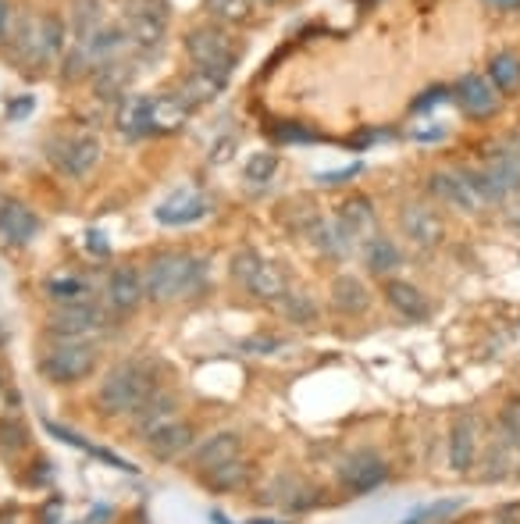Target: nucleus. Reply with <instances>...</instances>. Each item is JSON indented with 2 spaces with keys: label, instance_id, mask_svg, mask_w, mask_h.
I'll return each mask as SVG.
<instances>
[{
  "label": "nucleus",
  "instance_id": "nucleus-1",
  "mask_svg": "<svg viewBox=\"0 0 520 524\" xmlns=\"http://www.w3.org/2000/svg\"><path fill=\"white\" fill-rule=\"evenodd\" d=\"M68 43H72L68 18H61L57 11H43V15L18 18L8 50L25 75H43V68H50L54 61L65 58Z\"/></svg>",
  "mask_w": 520,
  "mask_h": 524
},
{
  "label": "nucleus",
  "instance_id": "nucleus-2",
  "mask_svg": "<svg viewBox=\"0 0 520 524\" xmlns=\"http://www.w3.org/2000/svg\"><path fill=\"white\" fill-rule=\"evenodd\" d=\"M207 279H211V261L207 257L186 254V250H168V254H157L147 264L143 286H147V300L171 303L200 296L207 289Z\"/></svg>",
  "mask_w": 520,
  "mask_h": 524
},
{
  "label": "nucleus",
  "instance_id": "nucleus-3",
  "mask_svg": "<svg viewBox=\"0 0 520 524\" xmlns=\"http://www.w3.org/2000/svg\"><path fill=\"white\" fill-rule=\"evenodd\" d=\"M157 393V378L150 364L143 361H122L107 371V378L97 389V407L107 418H132L150 396Z\"/></svg>",
  "mask_w": 520,
  "mask_h": 524
},
{
  "label": "nucleus",
  "instance_id": "nucleus-4",
  "mask_svg": "<svg viewBox=\"0 0 520 524\" xmlns=\"http://www.w3.org/2000/svg\"><path fill=\"white\" fill-rule=\"evenodd\" d=\"M182 43H186V54L196 72L211 75V79L218 82H228L236 75L239 50L232 47L225 29H218V25H196V29H189Z\"/></svg>",
  "mask_w": 520,
  "mask_h": 524
},
{
  "label": "nucleus",
  "instance_id": "nucleus-5",
  "mask_svg": "<svg viewBox=\"0 0 520 524\" xmlns=\"http://www.w3.org/2000/svg\"><path fill=\"white\" fill-rule=\"evenodd\" d=\"M100 364V350L93 339H57L40 357V375L54 385H75L90 378Z\"/></svg>",
  "mask_w": 520,
  "mask_h": 524
},
{
  "label": "nucleus",
  "instance_id": "nucleus-6",
  "mask_svg": "<svg viewBox=\"0 0 520 524\" xmlns=\"http://www.w3.org/2000/svg\"><path fill=\"white\" fill-rule=\"evenodd\" d=\"M168 22H171V8L168 0H129L125 4V33L136 54H161L164 36H168Z\"/></svg>",
  "mask_w": 520,
  "mask_h": 524
},
{
  "label": "nucleus",
  "instance_id": "nucleus-7",
  "mask_svg": "<svg viewBox=\"0 0 520 524\" xmlns=\"http://www.w3.org/2000/svg\"><path fill=\"white\" fill-rule=\"evenodd\" d=\"M228 271H232V279H236L253 300L278 303V296L289 289V279H285L282 271H278L271 261H264V257H260L257 250H250V246H243L239 254H232Z\"/></svg>",
  "mask_w": 520,
  "mask_h": 524
},
{
  "label": "nucleus",
  "instance_id": "nucleus-8",
  "mask_svg": "<svg viewBox=\"0 0 520 524\" xmlns=\"http://www.w3.org/2000/svg\"><path fill=\"white\" fill-rule=\"evenodd\" d=\"M47 157L54 161L57 172H65L68 179H86L104 157V143L93 132H72V136H54L47 143Z\"/></svg>",
  "mask_w": 520,
  "mask_h": 524
},
{
  "label": "nucleus",
  "instance_id": "nucleus-9",
  "mask_svg": "<svg viewBox=\"0 0 520 524\" xmlns=\"http://www.w3.org/2000/svg\"><path fill=\"white\" fill-rule=\"evenodd\" d=\"M385 482H389V464H385V457L378 450L360 446V450L346 453V457L339 460V485L350 492V496H371V492L382 489Z\"/></svg>",
  "mask_w": 520,
  "mask_h": 524
},
{
  "label": "nucleus",
  "instance_id": "nucleus-10",
  "mask_svg": "<svg viewBox=\"0 0 520 524\" xmlns=\"http://www.w3.org/2000/svg\"><path fill=\"white\" fill-rule=\"evenodd\" d=\"M107 328V311L100 303H68V307H57L47 321V332L54 339H93Z\"/></svg>",
  "mask_w": 520,
  "mask_h": 524
},
{
  "label": "nucleus",
  "instance_id": "nucleus-11",
  "mask_svg": "<svg viewBox=\"0 0 520 524\" xmlns=\"http://www.w3.org/2000/svg\"><path fill=\"white\" fill-rule=\"evenodd\" d=\"M453 100L460 104V111H464L467 118H492L499 111L503 93L492 86L488 75L467 72V75H460V82L453 86Z\"/></svg>",
  "mask_w": 520,
  "mask_h": 524
},
{
  "label": "nucleus",
  "instance_id": "nucleus-12",
  "mask_svg": "<svg viewBox=\"0 0 520 524\" xmlns=\"http://www.w3.org/2000/svg\"><path fill=\"white\" fill-rule=\"evenodd\" d=\"M481 168L496 179V186L503 189L506 197L520 193V132H510V136H503L499 143H492V150H488Z\"/></svg>",
  "mask_w": 520,
  "mask_h": 524
},
{
  "label": "nucleus",
  "instance_id": "nucleus-13",
  "mask_svg": "<svg viewBox=\"0 0 520 524\" xmlns=\"http://www.w3.org/2000/svg\"><path fill=\"white\" fill-rule=\"evenodd\" d=\"M214 207H211V197L204 193H196V189H175L164 204L154 207V218L168 229H182V225H193L200 218H207Z\"/></svg>",
  "mask_w": 520,
  "mask_h": 524
},
{
  "label": "nucleus",
  "instance_id": "nucleus-14",
  "mask_svg": "<svg viewBox=\"0 0 520 524\" xmlns=\"http://www.w3.org/2000/svg\"><path fill=\"white\" fill-rule=\"evenodd\" d=\"M399 225H403V236L417 246H439L446 239V222L431 204H403Z\"/></svg>",
  "mask_w": 520,
  "mask_h": 524
},
{
  "label": "nucleus",
  "instance_id": "nucleus-15",
  "mask_svg": "<svg viewBox=\"0 0 520 524\" xmlns=\"http://www.w3.org/2000/svg\"><path fill=\"white\" fill-rule=\"evenodd\" d=\"M428 193H431V200H439V204H446V207H456V211H464V214L481 211V200L474 197V189L467 186L460 168H456V172H431Z\"/></svg>",
  "mask_w": 520,
  "mask_h": 524
},
{
  "label": "nucleus",
  "instance_id": "nucleus-16",
  "mask_svg": "<svg viewBox=\"0 0 520 524\" xmlns=\"http://www.w3.org/2000/svg\"><path fill=\"white\" fill-rule=\"evenodd\" d=\"M193 439H196V432L186 418H171V421H164V425H157L154 432L143 435V446H147L157 460H175L193 446Z\"/></svg>",
  "mask_w": 520,
  "mask_h": 524
},
{
  "label": "nucleus",
  "instance_id": "nucleus-17",
  "mask_svg": "<svg viewBox=\"0 0 520 524\" xmlns=\"http://www.w3.org/2000/svg\"><path fill=\"white\" fill-rule=\"evenodd\" d=\"M107 303H111L114 314H129L136 311L139 303L147 300V286H143V275H139L132 264H122L107 275Z\"/></svg>",
  "mask_w": 520,
  "mask_h": 524
},
{
  "label": "nucleus",
  "instance_id": "nucleus-18",
  "mask_svg": "<svg viewBox=\"0 0 520 524\" xmlns=\"http://www.w3.org/2000/svg\"><path fill=\"white\" fill-rule=\"evenodd\" d=\"M40 236V218L33 207H25L22 200H4L0 204V239L11 246H29Z\"/></svg>",
  "mask_w": 520,
  "mask_h": 524
},
{
  "label": "nucleus",
  "instance_id": "nucleus-19",
  "mask_svg": "<svg viewBox=\"0 0 520 524\" xmlns=\"http://www.w3.org/2000/svg\"><path fill=\"white\" fill-rule=\"evenodd\" d=\"M307 232H310V243L317 246V250H321V254H328V257H350L353 250H357L360 246V239L353 236L350 229H346V225L339 222V218H321V214H317L314 222L307 225Z\"/></svg>",
  "mask_w": 520,
  "mask_h": 524
},
{
  "label": "nucleus",
  "instance_id": "nucleus-20",
  "mask_svg": "<svg viewBox=\"0 0 520 524\" xmlns=\"http://www.w3.org/2000/svg\"><path fill=\"white\" fill-rule=\"evenodd\" d=\"M268 503H278L289 514H303V510H314L321 503V492L314 489L310 482H303L300 475H278L275 482L268 485Z\"/></svg>",
  "mask_w": 520,
  "mask_h": 524
},
{
  "label": "nucleus",
  "instance_id": "nucleus-21",
  "mask_svg": "<svg viewBox=\"0 0 520 524\" xmlns=\"http://www.w3.org/2000/svg\"><path fill=\"white\" fill-rule=\"evenodd\" d=\"M132 79H136V61L132 58H114L93 68V90L100 100H125Z\"/></svg>",
  "mask_w": 520,
  "mask_h": 524
},
{
  "label": "nucleus",
  "instance_id": "nucleus-22",
  "mask_svg": "<svg viewBox=\"0 0 520 524\" xmlns=\"http://www.w3.org/2000/svg\"><path fill=\"white\" fill-rule=\"evenodd\" d=\"M478 432H481V421L474 414H464L456 421L453 432H449V467L467 475L478 460Z\"/></svg>",
  "mask_w": 520,
  "mask_h": 524
},
{
  "label": "nucleus",
  "instance_id": "nucleus-23",
  "mask_svg": "<svg viewBox=\"0 0 520 524\" xmlns=\"http://www.w3.org/2000/svg\"><path fill=\"white\" fill-rule=\"evenodd\" d=\"M75 50H82V54H86V61H90V68H97V65H104V61L129 58L132 43H129V33H125V25L107 22L104 29H100V33L93 36L90 43H86V47H75Z\"/></svg>",
  "mask_w": 520,
  "mask_h": 524
},
{
  "label": "nucleus",
  "instance_id": "nucleus-24",
  "mask_svg": "<svg viewBox=\"0 0 520 524\" xmlns=\"http://www.w3.org/2000/svg\"><path fill=\"white\" fill-rule=\"evenodd\" d=\"M385 300H389V307L403 321H424L431 314V300L414 286V282L389 279L385 282Z\"/></svg>",
  "mask_w": 520,
  "mask_h": 524
},
{
  "label": "nucleus",
  "instance_id": "nucleus-25",
  "mask_svg": "<svg viewBox=\"0 0 520 524\" xmlns=\"http://www.w3.org/2000/svg\"><path fill=\"white\" fill-rule=\"evenodd\" d=\"M104 25H107V18H104V4H100V0H75L72 15H68V33H72V43H68V47H86Z\"/></svg>",
  "mask_w": 520,
  "mask_h": 524
},
{
  "label": "nucleus",
  "instance_id": "nucleus-26",
  "mask_svg": "<svg viewBox=\"0 0 520 524\" xmlns=\"http://www.w3.org/2000/svg\"><path fill=\"white\" fill-rule=\"evenodd\" d=\"M243 457V439L239 432H214L211 439H204V446L193 453V464H196V475L200 471H211L218 464H228V460Z\"/></svg>",
  "mask_w": 520,
  "mask_h": 524
},
{
  "label": "nucleus",
  "instance_id": "nucleus-27",
  "mask_svg": "<svg viewBox=\"0 0 520 524\" xmlns=\"http://www.w3.org/2000/svg\"><path fill=\"white\" fill-rule=\"evenodd\" d=\"M335 218H339L346 229L353 232V236L360 239V243H367V239L378 236V214H374V204L367 197H346L339 204V211H335Z\"/></svg>",
  "mask_w": 520,
  "mask_h": 524
},
{
  "label": "nucleus",
  "instance_id": "nucleus-28",
  "mask_svg": "<svg viewBox=\"0 0 520 524\" xmlns=\"http://www.w3.org/2000/svg\"><path fill=\"white\" fill-rule=\"evenodd\" d=\"M332 307L346 318H357L371 307V293H367L364 279L357 275H335L332 279Z\"/></svg>",
  "mask_w": 520,
  "mask_h": 524
},
{
  "label": "nucleus",
  "instance_id": "nucleus-29",
  "mask_svg": "<svg viewBox=\"0 0 520 524\" xmlns=\"http://www.w3.org/2000/svg\"><path fill=\"white\" fill-rule=\"evenodd\" d=\"M193 115L179 100V93H154V107H150V132L164 136V132H179L186 118Z\"/></svg>",
  "mask_w": 520,
  "mask_h": 524
},
{
  "label": "nucleus",
  "instance_id": "nucleus-30",
  "mask_svg": "<svg viewBox=\"0 0 520 524\" xmlns=\"http://www.w3.org/2000/svg\"><path fill=\"white\" fill-rule=\"evenodd\" d=\"M171 418H179V400L171 393H164V389H157V393L132 414V425H136V435L143 439V435L154 432L157 425H164V421Z\"/></svg>",
  "mask_w": 520,
  "mask_h": 524
},
{
  "label": "nucleus",
  "instance_id": "nucleus-31",
  "mask_svg": "<svg viewBox=\"0 0 520 524\" xmlns=\"http://www.w3.org/2000/svg\"><path fill=\"white\" fill-rule=\"evenodd\" d=\"M364 264L374 279H385V275H392L396 268H403V250H399L389 236H374L364 243Z\"/></svg>",
  "mask_w": 520,
  "mask_h": 524
},
{
  "label": "nucleus",
  "instance_id": "nucleus-32",
  "mask_svg": "<svg viewBox=\"0 0 520 524\" xmlns=\"http://www.w3.org/2000/svg\"><path fill=\"white\" fill-rule=\"evenodd\" d=\"M150 107H154V93H139V97H125L118 104V129L125 136H154L150 132Z\"/></svg>",
  "mask_w": 520,
  "mask_h": 524
},
{
  "label": "nucleus",
  "instance_id": "nucleus-33",
  "mask_svg": "<svg viewBox=\"0 0 520 524\" xmlns=\"http://www.w3.org/2000/svg\"><path fill=\"white\" fill-rule=\"evenodd\" d=\"M200 482L214 492H239L250 485V464L243 457L228 460V464H218L211 471H200Z\"/></svg>",
  "mask_w": 520,
  "mask_h": 524
},
{
  "label": "nucleus",
  "instance_id": "nucleus-34",
  "mask_svg": "<svg viewBox=\"0 0 520 524\" xmlns=\"http://www.w3.org/2000/svg\"><path fill=\"white\" fill-rule=\"evenodd\" d=\"M43 293H47V300L57 303V307L93 300V286L86 279H79V275H50V279L43 282Z\"/></svg>",
  "mask_w": 520,
  "mask_h": 524
},
{
  "label": "nucleus",
  "instance_id": "nucleus-35",
  "mask_svg": "<svg viewBox=\"0 0 520 524\" xmlns=\"http://www.w3.org/2000/svg\"><path fill=\"white\" fill-rule=\"evenodd\" d=\"M221 90H225V82L211 79V75L196 72V68H193V72L182 79V86L175 93H179V100L189 107V111H196V107H204V104H211V100H218Z\"/></svg>",
  "mask_w": 520,
  "mask_h": 524
},
{
  "label": "nucleus",
  "instance_id": "nucleus-36",
  "mask_svg": "<svg viewBox=\"0 0 520 524\" xmlns=\"http://www.w3.org/2000/svg\"><path fill=\"white\" fill-rule=\"evenodd\" d=\"M278 311H282V318L289 321V325H314L317 321V300L310 293H303V289H285L282 296H278Z\"/></svg>",
  "mask_w": 520,
  "mask_h": 524
},
{
  "label": "nucleus",
  "instance_id": "nucleus-37",
  "mask_svg": "<svg viewBox=\"0 0 520 524\" xmlns=\"http://www.w3.org/2000/svg\"><path fill=\"white\" fill-rule=\"evenodd\" d=\"M488 79H492V86H496L503 97L520 93V58L517 54H513V50H499L496 58L488 61Z\"/></svg>",
  "mask_w": 520,
  "mask_h": 524
},
{
  "label": "nucleus",
  "instance_id": "nucleus-38",
  "mask_svg": "<svg viewBox=\"0 0 520 524\" xmlns=\"http://www.w3.org/2000/svg\"><path fill=\"white\" fill-rule=\"evenodd\" d=\"M499 443H506L510 450H520V400H510L496 418Z\"/></svg>",
  "mask_w": 520,
  "mask_h": 524
},
{
  "label": "nucleus",
  "instance_id": "nucleus-39",
  "mask_svg": "<svg viewBox=\"0 0 520 524\" xmlns=\"http://www.w3.org/2000/svg\"><path fill=\"white\" fill-rule=\"evenodd\" d=\"M275 172H278V157L264 150V154H253L250 161H246L243 179L250 182V186H268V182L275 179Z\"/></svg>",
  "mask_w": 520,
  "mask_h": 524
},
{
  "label": "nucleus",
  "instance_id": "nucleus-40",
  "mask_svg": "<svg viewBox=\"0 0 520 524\" xmlns=\"http://www.w3.org/2000/svg\"><path fill=\"white\" fill-rule=\"evenodd\" d=\"M250 8L253 0H204V11L218 22H243V18H250Z\"/></svg>",
  "mask_w": 520,
  "mask_h": 524
},
{
  "label": "nucleus",
  "instance_id": "nucleus-41",
  "mask_svg": "<svg viewBox=\"0 0 520 524\" xmlns=\"http://www.w3.org/2000/svg\"><path fill=\"white\" fill-rule=\"evenodd\" d=\"M464 510V500H435L431 507H421L407 517L403 524H428V521H446V517L460 514Z\"/></svg>",
  "mask_w": 520,
  "mask_h": 524
},
{
  "label": "nucleus",
  "instance_id": "nucleus-42",
  "mask_svg": "<svg viewBox=\"0 0 520 524\" xmlns=\"http://www.w3.org/2000/svg\"><path fill=\"white\" fill-rule=\"evenodd\" d=\"M510 453L513 450L506 443L492 446V450L485 453V471H481V478H485V482H499V478L510 475Z\"/></svg>",
  "mask_w": 520,
  "mask_h": 524
},
{
  "label": "nucleus",
  "instance_id": "nucleus-43",
  "mask_svg": "<svg viewBox=\"0 0 520 524\" xmlns=\"http://www.w3.org/2000/svg\"><path fill=\"white\" fill-rule=\"evenodd\" d=\"M271 136H275L278 143H317L321 136H317L314 129H307L303 122H275L271 125Z\"/></svg>",
  "mask_w": 520,
  "mask_h": 524
},
{
  "label": "nucleus",
  "instance_id": "nucleus-44",
  "mask_svg": "<svg viewBox=\"0 0 520 524\" xmlns=\"http://www.w3.org/2000/svg\"><path fill=\"white\" fill-rule=\"evenodd\" d=\"M25 428L18 425V421H0V450L4 453H18L25 450Z\"/></svg>",
  "mask_w": 520,
  "mask_h": 524
},
{
  "label": "nucleus",
  "instance_id": "nucleus-45",
  "mask_svg": "<svg viewBox=\"0 0 520 524\" xmlns=\"http://www.w3.org/2000/svg\"><path fill=\"white\" fill-rule=\"evenodd\" d=\"M453 97V93L446 90V86H431V90H424L421 97L414 100V115H421V111H431V107H439V104H446V100Z\"/></svg>",
  "mask_w": 520,
  "mask_h": 524
},
{
  "label": "nucleus",
  "instance_id": "nucleus-46",
  "mask_svg": "<svg viewBox=\"0 0 520 524\" xmlns=\"http://www.w3.org/2000/svg\"><path fill=\"white\" fill-rule=\"evenodd\" d=\"M15 25H18V15H15V8H11V0H0V47H8L11 43Z\"/></svg>",
  "mask_w": 520,
  "mask_h": 524
},
{
  "label": "nucleus",
  "instance_id": "nucleus-47",
  "mask_svg": "<svg viewBox=\"0 0 520 524\" xmlns=\"http://www.w3.org/2000/svg\"><path fill=\"white\" fill-rule=\"evenodd\" d=\"M364 172V164H350V168H342V172H321V175H314L321 186H339V182H353L357 175Z\"/></svg>",
  "mask_w": 520,
  "mask_h": 524
},
{
  "label": "nucleus",
  "instance_id": "nucleus-48",
  "mask_svg": "<svg viewBox=\"0 0 520 524\" xmlns=\"http://www.w3.org/2000/svg\"><path fill=\"white\" fill-rule=\"evenodd\" d=\"M43 428H47V432L54 435L57 443H68V446H75V450H90V443H86V439H79V435L68 432V428L54 425V421H43Z\"/></svg>",
  "mask_w": 520,
  "mask_h": 524
},
{
  "label": "nucleus",
  "instance_id": "nucleus-49",
  "mask_svg": "<svg viewBox=\"0 0 520 524\" xmlns=\"http://www.w3.org/2000/svg\"><path fill=\"white\" fill-rule=\"evenodd\" d=\"M243 350H246V353H275V350H282V339H275V336H257V339H246V343H243Z\"/></svg>",
  "mask_w": 520,
  "mask_h": 524
},
{
  "label": "nucleus",
  "instance_id": "nucleus-50",
  "mask_svg": "<svg viewBox=\"0 0 520 524\" xmlns=\"http://www.w3.org/2000/svg\"><path fill=\"white\" fill-rule=\"evenodd\" d=\"M33 107H36V97H33V93H29V97L15 100V104L8 107V118H11V122H22V115H29Z\"/></svg>",
  "mask_w": 520,
  "mask_h": 524
},
{
  "label": "nucleus",
  "instance_id": "nucleus-51",
  "mask_svg": "<svg viewBox=\"0 0 520 524\" xmlns=\"http://www.w3.org/2000/svg\"><path fill=\"white\" fill-rule=\"evenodd\" d=\"M86 250H90V254H97V257H104V254H107L104 232H100V229H90V232H86Z\"/></svg>",
  "mask_w": 520,
  "mask_h": 524
},
{
  "label": "nucleus",
  "instance_id": "nucleus-52",
  "mask_svg": "<svg viewBox=\"0 0 520 524\" xmlns=\"http://www.w3.org/2000/svg\"><path fill=\"white\" fill-rule=\"evenodd\" d=\"M414 140H421V143H439V140H446V129H421V132H414Z\"/></svg>",
  "mask_w": 520,
  "mask_h": 524
},
{
  "label": "nucleus",
  "instance_id": "nucleus-53",
  "mask_svg": "<svg viewBox=\"0 0 520 524\" xmlns=\"http://www.w3.org/2000/svg\"><path fill=\"white\" fill-rule=\"evenodd\" d=\"M496 524H520V503H517V507H503V510H499Z\"/></svg>",
  "mask_w": 520,
  "mask_h": 524
},
{
  "label": "nucleus",
  "instance_id": "nucleus-54",
  "mask_svg": "<svg viewBox=\"0 0 520 524\" xmlns=\"http://www.w3.org/2000/svg\"><path fill=\"white\" fill-rule=\"evenodd\" d=\"M488 8H499V11H517L520 0H488Z\"/></svg>",
  "mask_w": 520,
  "mask_h": 524
},
{
  "label": "nucleus",
  "instance_id": "nucleus-55",
  "mask_svg": "<svg viewBox=\"0 0 520 524\" xmlns=\"http://www.w3.org/2000/svg\"><path fill=\"white\" fill-rule=\"evenodd\" d=\"M107 514H111V510H107V507H97L90 517H86V524H104V517H107Z\"/></svg>",
  "mask_w": 520,
  "mask_h": 524
},
{
  "label": "nucleus",
  "instance_id": "nucleus-56",
  "mask_svg": "<svg viewBox=\"0 0 520 524\" xmlns=\"http://www.w3.org/2000/svg\"><path fill=\"white\" fill-rule=\"evenodd\" d=\"M506 218H510V225H520V204H513L510 211H506Z\"/></svg>",
  "mask_w": 520,
  "mask_h": 524
},
{
  "label": "nucleus",
  "instance_id": "nucleus-57",
  "mask_svg": "<svg viewBox=\"0 0 520 524\" xmlns=\"http://www.w3.org/2000/svg\"><path fill=\"white\" fill-rule=\"evenodd\" d=\"M253 4H260V8H268V4H278V0H253Z\"/></svg>",
  "mask_w": 520,
  "mask_h": 524
},
{
  "label": "nucleus",
  "instance_id": "nucleus-58",
  "mask_svg": "<svg viewBox=\"0 0 520 524\" xmlns=\"http://www.w3.org/2000/svg\"><path fill=\"white\" fill-rule=\"evenodd\" d=\"M250 524H271V521H260V517H257V521H250ZM285 524V521H282Z\"/></svg>",
  "mask_w": 520,
  "mask_h": 524
}]
</instances>
